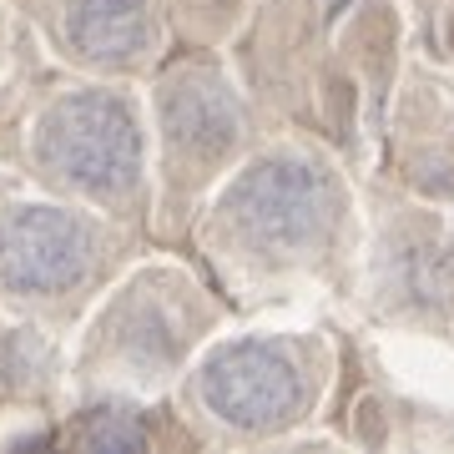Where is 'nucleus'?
I'll use <instances>...</instances> for the list:
<instances>
[{
    "instance_id": "nucleus-1",
    "label": "nucleus",
    "mask_w": 454,
    "mask_h": 454,
    "mask_svg": "<svg viewBox=\"0 0 454 454\" xmlns=\"http://www.w3.org/2000/svg\"><path fill=\"white\" fill-rule=\"evenodd\" d=\"M238 394H227V409H243L238 419H278L283 409L298 399V379L288 364H278L273 354H247Z\"/></svg>"
}]
</instances>
